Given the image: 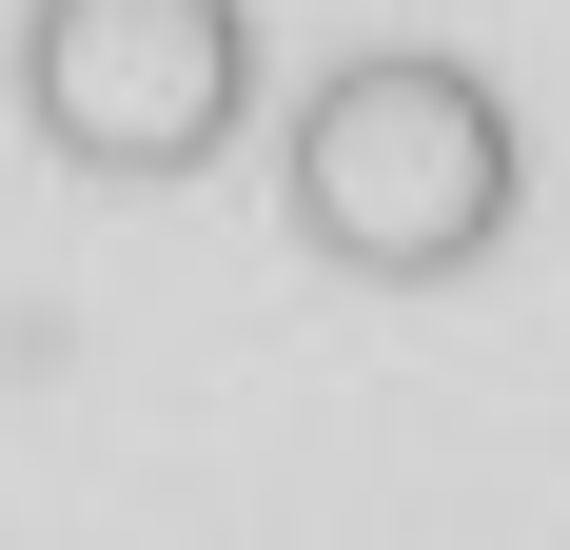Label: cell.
Here are the masks:
<instances>
[{
    "instance_id": "1",
    "label": "cell",
    "mask_w": 570,
    "mask_h": 550,
    "mask_svg": "<svg viewBox=\"0 0 570 550\" xmlns=\"http://www.w3.org/2000/svg\"><path fill=\"white\" fill-rule=\"evenodd\" d=\"M276 197H295V236H315L354 295H453V275L531 217V138H512V99H492L453 40H374V59H335V79L295 99Z\"/></svg>"
},
{
    "instance_id": "2",
    "label": "cell",
    "mask_w": 570,
    "mask_h": 550,
    "mask_svg": "<svg viewBox=\"0 0 570 550\" xmlns=\"http://www.w3.org/2000/svg\"><path fill=\"white\" fill-rule=\"evenodd\" d=\"M20 118L79 177H197L256 118V0H20Z\"/></svg>"
}]
</instances>
